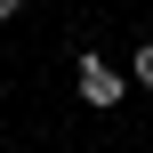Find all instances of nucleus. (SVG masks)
Here are the masks:
<instances>
[{
    "label": "nucleus",
    "instance_id": "nucleus-1",
    "mask_svg": "<svg viewBox=\"0 0 153 153\" xmlns=\"http://www.w3.org/2000/svg\"><path fill=\"white\" fill-rule=\"evenodd\" d=\"M73 81H81V97H89V113H113V105L129 97V81H121V65H113V56H97V48L81 56V73H73Z\"/></svg>",
    "mask_w": 153,
    "mask_h": 153
},
{
    "label": "nucleus",
    "instance_id": "nucleus-3",
    "mask_svg": "<svg viewBox=\"0 0 153 153\" xmlns=\"http://www.w3.org/2000/svg\"><path fill=\"white\" fill-rule=\"evenodd\" d=\"M16 8H24V0H0V24H8V16H16Z\"/></svg>",
    "mask_w": 153,
    "mask_h": 153
},
{
    "label": "nucleus",
    "instance_id": "nucleus-2",
    "mask_svg": "<svg viewBox=\"0 0 153 153\" xmlns=\"http://www.w3.org/2000/svg\"><path fill=\"white\" fill-rule=\"evenodd\" d=\"M129 81H137V89H153V40H137V56H129Z\"/></svg>",
    "mask_w": 153,
    "mask_h": 153
}]
</instances>
